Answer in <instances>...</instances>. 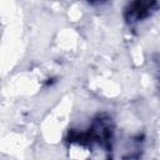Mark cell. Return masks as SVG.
Here are the masks:
<instances>
[{
	"label": "cell",
	"mask_w": 160,
	"mask_h": 160,
	"mask_svg": "<svg viewBox=\"0 0 160 160\" xmlns=\"http://www.w3.org/2000/svg\"><path fill=\"white\" fill-rule=\"evenodd\" d=\"M159 9L156 1H132L124 9V19L128 24L134 25L144 21Z\"/></svg>",
	"instance_id": "obj_1"
}]
</instances>
